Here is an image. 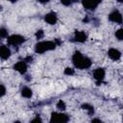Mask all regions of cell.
<instances>
[{
    "label": "cell",
    "instance_id": "cell-1",
    "mask_svg": "<svg viewBox=\"0 0 123 123\" xmlns=\"http://www.w3.org/2000/svg\"><path fill=\"white\" fill-rule=\"evenodd\" d=\"M72 62L75 65V67L79 68V69H85V68H88L91 64V62L88 58L83 56L79 51L75 52L72 56Z\"/></svg>",
    "mask_w": 123,
    "mask_h": 123
},
{
    "label": "cell",
    "instance_id": "cell-2",
    "mask_svg": "<svg viewBox=\"0 0 123 123\" xmlns=\"http://www.w3.org/2000/svg\"><path fill=\"white\" fill-rule=\"evenodd\" d=\"M56 46H57V44L54 41H40V42L36 44V49L35 50H36L37 53L42 54L44 52L54 50L56 48Z\"/></svg>",
    "mask_w": 123,
    "mask_h": 123
},
{
    "label": "cell",
    "instance_id": "cell-3",
    "mask_svg": "<svg viewBox=\"0 0 123 123\" xmlns=\"http://www.w3.org/2000/svg\"><path fill=\"white\" fill-rule=\"evenodd\" d=\"M68 119V116L64 113L53 112L50 117V123H66Z\"/></svg>",
    "mask_w": 123,
    "mask_h": 123
},
{
    "label": "cell",
    "instance_id": "cell-4",
    "mask_svg": "<svg viewBox=\"0 0 123 123\" xmlns=\"http://www.w3.org/2000/svg\"><path fill=\"white\" fill-rule=\"evenodd\" d=\"M24 41H25L24 37H22L20 35H12V36L8 37V43L10 45H12V46L19 45V44L23 43Z\"/></svg>",
    "mask_w": 123,
    "mask_h": 123
},
{
    "label": "cell",
    "instance_id": "cell-5",
    "mask_svg": "<svg viewBox=\"0 0 123 123\" xmlns=\"http://www.w3.org/2000/svg\"><path fill=\"white\" fill-rule=\"evenodd\" d=\"M109 19L112 22H115V23H122L123 21V17H122V14L118 12V11H113L110 13L109 15Z\"/></svg>",
    "mask_w": 123,
    "mask_h": 123
},
{
    "label": "cell",
    "instance_id": "cell-6",
    "mask_svg": "<svg viewBox=\"0 0 123 123\" xmlns=\"http://www.w3.org/2000/svg\"><path fill=\"white\" fill-rule=\"evenodd\" d=\"M99 4H100V1H93V0L92 1L89 0V1H84L83 2V6L86 10H90V11L95 10Z\"/></svg>",
    "mask_w": 123,
    "mask_h": 123
},
{
    "label": "cell",
    "instance_id": "cell-7",
    "mask_svg": "<svg viewBox=\"0 0 123 123\" xmlns=\"http://www.w3.org/2000/svg\"><path fill=\"white\" fill-rule=\"evenodd\" d=\"M13 68H14V70H16L17 72H19L20 74H24L25 72H26V70H27V64H26V62H16L15 64H14V66H13Z\"/></svg>",
    "mask_w": 123,
    "mask_h": 123
},
{
    "label": "cell",
    "instance_id": "cell-8",
    "mask_svg": "<svg viewBox=\"0 0 123 123\" xmlns=\"http://www.w3.org/2000/svg\"><path fill=\"white\" fill-rule=\"evenodd\" d=\"M108 55H109V57H110L111 60H113V61H117V60H119L120 57H121V53H120L117 49H115V48H111V49L109 50V52H108Z\"/></svg>",
    "mask_w": 123,
    "mask_h": 123
},
{
    "label": "cell",
    "instance_id": "cell-9",
    "mask_svg": "<svg viewBox=\"0 0 123 123\" xmlns=\"http://www.w3.org/2000/svg\"><path fill=\"white\" fill-rule=\"evenodd\" d=\"M93 77L96 81L98 82H101L104 77H105V70L103 68H97L94 70V73H93Z\"/></svg>",
    "mask_w": 123,
    "mask_h": 123
},
{
    "label": "cell",
    "instance_id": "cell-10",
    "mask_svg": "<svg viewBox=\"0 0 123 123\" xmlns=\"http://www.w3.org/2000/svg\"><path fill=\"white\" fill-rule=\"evenodd\" d=\"M44 19H45V21H46L48 24L53 25V24H55V23L57 22L58 17H57V14H56L55 12H49V13H47V14L45 15Z\"/></svg>",
    "mask_w": 123,
    "mask_h": 123
},
{
    "label": "cell",
    "instance_id": "cell-11",
    "mask_svg": "<svg viewBox=\"0 0 123 123\" xmlns=\"http://www.w3.org/2000/svg\"><path fill=\"white\" fill-rule=\"evenodd\" d=\"M0 56H1V59L2 60H7L10 56H11V51L10 49L5 46V45H2L1 48H0Z\"/></svg>",
    "mask_w": 123,
    "mask_h": 123
},
{
    "label": "cell",
    "instance_id": "cell-12",
    "mask_svg": "<svg viewBox=\"0 0 123 123\" xmlns=\"http://www.w3.org/2000/svg\"><path fill=\"white\" fill-rule=\"evenodd\" d=\"M75 40L78 42H84L86 40V35L85 34V32L83 31H78L75 33V37H74Z\"/></svg>",
    "mask_w": 123,
    "mask_h": 123
},
{
    "label": "cell",
    "instance_id": "cell-13",
    "mask_svg": "<svg viewBox=\"0 0 123 123\" xmlns=\"http://www.w3.org/2000/svg\"><path fill=\"white\" fill-rule=\"evenodd\" d=\"M21 94L25 98H30L33 95V92H32V90L29 87H23L22 90H21Z\"/></svg>",
    "mask_w": 123,
    "mask_h": 123
},
{
    "label": "cell",
    "instance_id": "cell-14",
    "mask_svg": "<svg viewBox=\"0 0 123 123\" xmlns=\"http://www.w3.org/2000/svg\"><path fill=\"white\" fill-rule=\"evenodd\" d=\"M82 108H83L84 110H86L89 113H92V112H93V107H92L91 105H89V104H84V105L82 106Z\"/></svg>",
    "mask_w": 123,
    "mask_h": 123
},
{
    "label": "cell",
    "instance_id": "cell-15",
    "mask_svg": "<svg viewBox=\"0 0 123 123\" xmlns=\"http://www.w3.org/2000/svg\"><path fill=\"white\" fill-rule=\"evenodd\" d=\"M115 37H116L119 40H123V29L117 30L116 33H115Z\"/></svg>",
    "mask_w": 123,
    "mask_h": 123
},
{
    "label": "cell",
    "instance_id": "cell-16",
    "mask_svg": "<svg viewBox=\"0 0 123 123\" xmlns=\"http://www.w3.org/2000/svg\"><path fill=\"white\" fill-rule=\"evenodd\" d=\"M57 108H58L59 110L63 111V110L65 109V103H64L62 100H60V101L58 102V104H57Z\"/></svg>",
    "mask_w": 123,
    "mask_h": 123
},
{
    "label": "cell",
    "instance_id": "cell-17",
    "mask_svg": "<svg viewBox=\"0 0 123 123\" xmlns=\"http://www.w3.org/2000/svg\"><path fill=\"white\" fill-rule=\"evenodd\" d=\"M31 123H42V120H41V118L38 115H37L35 118H33L31 120Z\"/></svg>",
    "mask_w": 123,
    "mask_h": 123
},
{
    "label": "cell",
    "instance_id": "cell-18",
    "mask_svg": "<svg viewBox=\"0 0 123 123\" xmlns=\"http://www.w3.org/2000/svg\"><path fill=\"white\" fill-rule=\"evenodd\" d=\"M64 73H65L66 75H73V74H74V70H73L72 68H70V67H67V68H65Z\"/></svg>",
    "mask_w": 123,
    "mask_h": 123
},
{
    "label": "cell",
    "instance_id": "cell-19",
    "mask_svg": "<svg viewBox=\"0 0 123 123\" xmlns=\"http://www.w3.org/2000/svg\"><path fill=\"white\" fill-rule=\"evenodd\" d=\"M0 36H1V37H7V31H6L4 28H2V29L0 30Z\"/></svg>",
    "mask_w": 123,
    "mask_h": 123
},
{
    "label": "cell",
    "instance_id": "cell-20",
    "mask_svg": "<svg viewBox=\"0 0 123 123\" xmlns=\"http://www.w3.org/2000/svg\"><path fill=\"white\" fill-rule=\"evenodd\" d=\"M36 36H37V38H41V37H43V31H42V30H38V31L37 32Z\"/></svg>",
    "mask_w": 123,
    "mask_h": 123
},
{
    "label": "cell",
    "instance_id": "cell-21",
    "mask_svg": "<svg viewBox=\"0 0 123 123\" xmlns=\"http://www.w3.org/2000/svg\"><path fill=\"white\" fill-rule=\"evenodd\" d=\"M6 93V89H5V86L3 85H1V96H4Z\"/></svg>",
    "mask_w": 123,
    "mask_h": 123
},
{
    "label": "cell",
    "instance_id": "cell-22",
    "mask_svg": "<svg viewBox=\"0 0 123 123\" xmlns=\"http://www.w3.org/2000/svg\"><path fill=\"white\" fill-rule=\"evenodd\" d=\"M91 123H103L101 120H99V119H97V118H95V119H93L92 121H91Z\"/></svg>",
    "mask_w": 123,
    "mask_h": 123
},
{
    "label": "cell",
    "instance_id": "cell-23",
    "mask_svg": "<svg viewBox=\"0 0 123 123\" xmlns=\"http://www.w3.org/2000/svg\"><path fill=\"white\" fill-rule=\"evenodd\" d=\"M62 3L63 5H66V6H68V5H70V4H71V2H70V1H67V2H65V1H62Z\"/></svg>",
    "mask_w": 123,
    "mask_h": 123
},
{
    "label": "cell",
    "instance_id": "cell-24",
    "mask_svg": "<svg viewBox=\"0 0 123 123\" xmlns=\"http://www.w3.org/2000/svg\"><path fill=\"white\" fill-rule=\"evenodd\" d=\"M13 123H20V122H19V121H14Z\"/></svg>",
    "mask_w": 123,
    "mask_h": 123
}]
</instances>
